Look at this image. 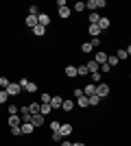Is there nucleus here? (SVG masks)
<instances>
[{
    "label": "nucleus",
    "instance_id": "2f4dec72",
    "mask_svg": "<svg viewBox=\"0 0 131 146\" xmlns=\"http://www.w3.org/2000/svg\"><path fill=\"white\" fill-rule=\"evenodd\" d=\"M50 96H53V94H48V92L39 94V103H46V105H48V103H50Z\"/></svg>",
    "mask_w": 131,
    "mask_h": 146
},
{
    "label": "nucleus",
    "instance_id": "6e6552de",
    "mask_svg": "<svg viewBox=\"0 0 131 146\" xmlns=\"http://www.w3.org/2000/svg\"><path fill=\"white\" fill-rule=\"evenodd\" d=\"M61 111H66V113H74V98H72V100H63L61 103Z\"/></svg>",
    "mask_w": 131,
    "mask_h": 146
},
{
    "label": "nucleus",
    "instance_id": "bb28decb",
    "mask_svg": "<svg viewBox=\"0 0 131 146\" xmlns=\"http://www.w3.org/2000/svg\"><path fill=\"white\" fill-rule=\"evenodd\" d=\"M116 57H118V61H127V59H129V55H127L125 48H118V50H116Z\"/></svg>",
    "mask_w": 131,
    "mask_h": 146
},
{
    "label": "nucleus",
    "instance_id": "9b49d317",
    "mask_svg": "<svg viewBox=\"0 0 131 146\" xmlns=\"http://www.w3.org/2000/svg\"><path fill=\"white\" fill-rule=\"evenodd\" d=\"M107 52L105 50H98V52H96V55H94V61H96V63H98V66H103V63H107Z\"/></svg>",
    "mask_w": 131,
    "mask_h": 146
},
{
    "label": "nucleus",
    "instance_id": "2eb2a0df",
    "mask_svg": "<svg viewBox=\"0 0 131 146\" xmlns=\"http://www.w3.org/2000/svg\"><path fill=\"white\" fill-rule=\"evenodd\" d=\"M57 13H59L61 20H68L70 15H72V9H70V7H61V9H57Z\"/></svg>",
    "mask_w": 131,
    "mask_h": 146
},
{
    "label": "nucleus",
    "instance_id": "39448f33",
    "mask_svg": "<svg viewBox=\"0 0 131 146\" xmlns=\"http://www.w3.org/2000/svg\"><path fill=\"white\" fill-rule=\"evenodd\" d=\"M29 122H31L35 129H42L44 124H46V118H44L42 113H31V120H29Z\"/></svg>",
    "mask_w": 131,
    "mask_h": 146
},
{
    "label": "nucleus",
    "instance_id": "423d86ee",
    "mask_svg": "<svg viewBox=\"0 0 131 146\" xmlns=\"http://www.w3.org/2000/svg\"><path fill=\"white\" fill-rule=\"evenodd\" d=\"M53 22V18H50V13H46V11H39V15H37V24L39 26H44V29H48V24Z\"/></svg>",
    "mask_w": 131,
    "mask_h": 146
},
{
    "label": "nucleus",
    "instance_id": "c756f323",
    "mask_svg": "<svg viewBox=\"0 0 131 146\" xmlns=\"http://www.w3.org/2000/svg\"><path fill=\"white\" fill-rule=\"evenodd\" d=\"M29 111H31V113H39V103H37V100L29 103Z\"/></svg>",
    "mask_w": 131,
    "mask_h": 146
},
{
    "label": "nucleus",
    "instance_id": "a19ab883",
    "mask_svg": "<svg viewBox=\"0 0 131 146\" xmlns=\"http://www.w3.org/2000/svg\"><path fill=\"white\" fill-rule=\"evenodd\" d=\"M72 96H74V98L83 96V90H81V87H74V92H72Z\"/></svg>",
    "mask_w": 131,
    "mask_h": 146
},
{
    "label": "nucleus",
    "instance_id": "7c9ffc66",
    "mask_svg": "<svg viewBox=\"0 0 131 146\" xmlns=\"http://www.w3.org/2000/svg\"><path fill=\"white\" fill-rule=\"evenodd\" d=\"M9 83H11V79H9V76H0V90H7V87H9Z\"/></svg>",
    "mask_w": 131,
    "mask_h": 146
},
{
    "label": "nucleus",
    "instance_id": "aec40b11",
    "mask_svg": "<svg viewBox=\"0 0 131 146\" xmlns=\"http://www.w3.org/2000/svg\"><path fill=\"white\" fill-rule=\"evenodd\" d=\"M98 20H100L98 11H90V15H87V24H98Z\"/></svg>",
    "mask_w": 131,
    "mask_h": 146
},
{
    "label": "nucleus",
    "instance_id": "6ab92c4d",
    "mask_svg": "<svg viewBox=\"0 0 131 146\" xmlns=\"http://www.w3.org/2000/svg\"><path fill=\"white\" fill-rule=\"evenodd\" d=\"M83 94H85V96H92V94H96V85L87 81V83H85V87H83Z\"/></svg>",
    "mask_w": 131,
    "mask_h": 146
},
{
    "label": "nucleus",
    "instance_id": "9d476101",
    "mask_svg": "<svg viewBox=\"0 0 131 146\" xmlns=\"http://www.w3.org/2000/svg\"><path fill=\"white\" fill-rule=\"evenodd\" d=\"M100 29V33H103V31H109V26H112V20L109 18H103V15H100V20H98V24H96Z\"/></svg>",
    "mask_w": 131,
    "mask_h": 146
},
{
    "label": "nucleus",
    "instance_id": "f03ea898",
    "mask_svg": "<svg viewBox=\"0 0 131 146\" xmlns=\"http://www.w3.org/2000/svg\"><path fill=\"white\" fill-rule=\"evenodd\" d=\"M109 94H112V87H109V83H98L96 85V96L103 100V98H109Z\"/></svg>",
    "mask_w": 131,
    "mask_h": 146
},
{
    "label": "nucleus",
    "instance_id": "a878e982",
    "mask_svg": "<svg viewBox=\"0 0 131 146\" xmlns=\"http://www.w3.org/2000/svg\"><path fill=\"white\" fill-rule=\"evenodd\" d=\"M87 68H85V63H81V66H76V79H79V76H87Z\"/></svg>",
    "mask_w": 131,
    "mask_h": 146
},
{
    "label": "nucleus",
    "instance_id": "393cba45",
    "mask_svg": "<svg viewBox=\"0 0 131 146\" xmlns=\"http://www.w3.org/2000/svg\"><path fill=\"white\" fill-rule=\"evenodd\" d=\"M31 31H33V35H35V37H44V35H46V29H44V26H39V24L33 26Z\"/></svg>",
    "mask_w": 131,
    "mask_h": 146
},
{
    "label": "nucleus",
    "instance_id": "37998d69",
    "mask_svg": "<svg viewBox=\"0 0 131 146\" xmlns=\"http://www.w3.org/2000/svg\"><path fill=\"white\" fill-rule=\"evenodd\" d=\"M72 146H87V144H83V142H72Z\"/></svg>",
    "mask_w": 131,
    "mask_h": 146
},
{
    "label": "nucleus",
    "instance_id": "5701e85b",
    "mask_svg": "<svg viewBox=\"0 0 131 146\" xmlns=\"http://www.w3.org/2000/svg\"><path fill=\"white\" fill-rule=\"evenodd\" d=\"M92 50H94L92 42H83V44H81V52H83V55H90Z\"/></svg>",
    "mask_w": 131,
    "mask_h": 146
},
{
    "label": "nucleus",
    "instance_id": "4468645a",
    "mask_svg": "<svg viewBox=\"0 0 131 146\" xmlns=\"http://www.w3.org/2000/svg\"><path fill=\"white\" fill-rule=\"evenodd\" d=\"M22 124V120H20V116H9L7 118V127L13 129V127H20Z\"/></svg>",
    "mask_w": 131,
    "mask_h": 146
},
{
    "label": "nucleus",
    "instance_id": "b1692460",
    "mask_svg": "<svg viewBox=\"0 0 131 146\" xmlns=\"http://www.w3.org/2000/svg\"><path fill=\"white\" fill-rule=\"evenodd\" d=\"M7 116H18V105H15V103L7 105Z\"/></svg>",
    "mask_w": 131,
    "mask_h": 146
},
{
    "label": "nucleus",
    "instance_id": "a211bd4d",
    "mask_svg": "<svg viewBox=\"0 0 131 146\" xmlns=\"http://www.w3.org/2000/svg\"><path fill=\"white\" fill-rule=\"evenodd\" d=\"M24 26H29V29L37 26V15H26L24 18Z\"/></svg>",
    "mask_w": 131,
    "mask_h": 146
},
{
    "label": "nucleus",
    "instance_id": "cd10ccee",
    "mask_svg": "<svg viewBox=\"0 0 131 146\" xmlns=\"http://www.w3.org/2000/svg\"><path fill=\"white\" fill-rule=\"evenodd\" d=\"M118 63H120V61H118V57H116V55H109V57H107V66H109V68H116Z\"/></svg>",
    "mask_w": 131,
    "mask_h": 146
},
{
    "label": "nucleus",
    "instance_id": "473e14b6",
    "mask_svg": "<svg viewBox=\"0 0 131 146\" xmlns=\"http://www.w3.org/2000/svg\"><path fill=\"white\" fill-rule=\"evenodd\" d=\"M74 11L76 13H83V11H85V2H74Z\"/></svg>",
    "mask_w": 131,
    "mask_h": 146
},
{
    "label": "nucleus",
    "instance_id": "0eeeda50",
    "mask_svg": "<svg viewBox=\"0 0 131 146\" xmlns=\"http://www.w3.org/2000/svg\"><path fill=\"white\" fill-rule=\"evenodd\" d=\"M87 33H90V39H100V29L96 24H87Z\"/></svg>",
    "mask_w": 131,
    "mask_h": 146
},
{
    "label": "nucleus",
    "instance_id": "e433bc0d",
    "mask_svg": "<svg viewBox=\"0 0 131 146\" xmlns=\"http://www.w3.org/2000/svg\"><path fill=\"white\" fill-rule=\"evenodd\" d=\"M50 137H53V142H55V144H59V142L63 140L61 135H59V131H55V133H50Z\"/></svg>",
    "mask_w": 131,
    "mask_h": 146
},
{
    "label": "nucleus",
    "instance_id": "f257e3e1",
    "mask_svg": "<svg viewBox=\"0 0 131 146\" xmlns=\"http://www.w3.org/2000/svg\"><path fill=\"white\" fill-rule=\"evenodd\" d=\"M74 131H76V129H74V124H72V122H61V127H59V135H61L63 140H68Z\"/></svg>",
    "mask_w": 131,
    "mask_h": 146
},
{
    "label": "nucleus",
    "instance_id": "dca6fc26",
    "mask_svg": "<svg viewBox=\"0 0 131 146\" xmlns=\"http://www.w3.org/2000/svg\"><path fill=\"white\" fill-rule=\"evenodd\" d=\"M76 107H79V109H87V107H90V100H87V96H85V94L76 98Z\"/></svg>",
    "mask_w": 131,
    "mask_h": 146
},
{
    "label": "nucleus",
    "instance_id": "7ed1b4c3",
    "mask_svg": "<svg viewBox=\"0 0 131 146\" xmlns=\"http://www.w3.org/2000/svg\"><path fill=\"white\" fill-rule=\"evenodd\" d=\"M7 96L9 98H18V96H22V87L18 85V83H9V87H7Z\"/></svg>",
    "mask_w": 131,
    "mask_h": 146
},
{
    "label": "nucleus",
    "instance_id": "20e7f679",
    "mask_svg": "<svg viewBox=\"0 0 131 146\" xmlns=\"http://www.w3.org/2000/svg\"><path fill=\"white\" fill-rule=\"evenodd\" d=\"M61 103H63V98H61V94H53V96H50V109L53 111H59L61 109Z\"/></svg>",
    "mask_w": 131,
    "mask_h": 146
},
{
    "label": "nucleus",
    "instance_id": "79ce46f5",
    "mask_svg": "<svg viewBox=\"0 0 131 146\" xmlns=\"http://www.w3.org/2000/svg\"><path fill=\"white\" fill-rule=\"evenodd\" d=\"M103 7H107L105 0H96V11H98V9H103Z\"/></svg>",
    "mask_w": 131,
    "mask_h": 146
},
{
    "label": "nucleus",
    "instance_id": "58836bf2",
    "mask_svg": "<svg viewBox=\"0 0 131 146\" xmlns=\"http://www.w3.org/2000/svg\"><path fill=\"white\" fill-rule=\"evenodd\" d=\"M9 131H11V135H13V137H20V135H22L20 127H13V129H9Z\"/></svg>",
    "mask_w": 131,
    "mask_h": 146
},
{
    "label": "nucleus",
    "instance_id": "ddd939ff",
    "mask_svg": "<svg viewBox=\"0 0 131 146\" xmlns=\"http://www.w3.org/2000/svg\"><path fill=\"white\" fill-rule=\"evenodd\" d=\"M37 90H39V85H37V83H33V81H29V83L22 87V92H26V94H35Z\"/></svg>",
    "mask_w": 131,
    "mask_h": 146
},
{
    "label": "nucleus",
    "instance_id": "ea45409f",
    "mask_svg": "<svg viewBox=\"0 0 131 146\" xmlns=\"http://www.w3.org/2000/svg\"><path fill=\"white\" fill-rule=\"evenodd\" d=\"M26 83H29V76H20V81H18V85H20V87H24Z\"/></svg>",
    "mask_w": 131,
    "mask_h": 146
},
{
    "label": "nucleus",
    "instance_id": "c85d7f7f",
    "mask_svg": "<svg viewBox=\"0 0 131 146\" xmlns=\"http://www.w3.org/2000/svg\"><path fill=\"white\" fill-rule=\"evenodd\" d=\"M87 100H90V107H98V105H100V98L96 96V94H92V96H87Z\"/></svg>",
    "mask_w": 131,
    "mask_h": 146
},
{
    "label": "nucleus",
    "instance_id": "f704fd0d",
    "mask_svg": "<svg viewBox=\"0 0 131 146\" xmlns=\"http://www.w3.org/2000/svg\"><path fill=\"white\" fill-rule=\"evenodd\" d=\"M59 127H61V122H59V120H53V122H50V131H53V133L59 131Z\"/></svg>",
    "mask_w": 131,
    "mask_h": 146
},
{
    "label": "nucleus",
    "instance_id": "4be33fe9",
    "mask_svg": "<svg viewBox=\"0 0 131 146\" xmlns=\"http://www.w3.org/2000/svg\"><path fill=\"white\" fill-rule=\"evenodd\" d=\"M39 113H42L44 118H46V116H50V113H53L50 105H46V103H39Z\"/></svg>",
    "mask_w": 131,
    "mask_h": 146
},
{
    "label": "nucleus",
    "instance_id": "f8f14e48",
    "mask_svg": "<svg viewBox=\"0 0 131 146\" xmlns=\"http://www.w3.org/2000/svg\"><path fill=\"white\" fill-rule=\"evenodd\" d=\"M63 74H66V79H76V66H66Z\"/></svg>",
    "mask_w": 131,
    "mask_h": 146
},
{
    "label": "nucleus",
    "instance_id": "72a5a7b5",
    "mask_svg": "<svg viewBox=\"0 0 131 146\" xmlns=\"http://www.w3.org/2000/svg\"><path fill=\"white\" fill-rule=\"evenodd\" d=\"M29 15H39V7L37 5H31V7H29Z\"/></svg>",
    "mask_w": 131,
    "mask_h": 146
},
{
    "label": "nucleus",
    "instance_id": "1a4fd4ad",
    "mask_svg": "<svg viewBox=\"0 0 131 146\" xmlns=\"http://www.w3.org/2000/svg\"><path fill=\"white\" fill-rule=\"evenodd\" d=\"M20 131H22V135H33L35 133V127H33L31 122H22V124H20Z\"/></svg>",
    "mask_w": 131,
    "mask_h": 146
},
{
    "label": "nucleus",
    "instance_id": "412c9836",
    "mask_svg": "<svg viewBox=\"0 0 131 146\" xmlns=\"http://www.w3.org/2000/svg\"><path fill=\"white\" fill-rule=\"evenodd\" d=\"M85 68H87V72H90V74H92V72H98V63H96V61H94V59H90V61H87V63H85Z\"/></svg>",
    "mask_w": 131,
    "mask_h": 146
},
{
    "label": "nucleus",
    "instance_id": "f3484780",
    "mask_svg": "<svg viewBox=\"0 0 131 146\" xmlns=\"http://www.w3.org/2000/svg\"><path fill=\"white\" fill-rule=\"evenodd\" d=\"M87 76H90V83H94V85L103 83V74L100 72H92V74H87Z\"/></svg>",
    "mask_w": 131,
    "mask_h": 146
},
{
    "label": "nucleus",
    "instance_id": "c9c22d12",
    "mask_svg": "<svg viewBox=\"0 0 131 146\" xmlns=\"http://www.w3.org/2000/svg\"><path fill=\"white\" fill-rule=\"evenodd\" d=\"M85 9H90V11H96V0H87V2H85Z\"/></svg>",
    "mask_w": 131,
    "mask_h": 146
},
{
    "label": "nucleus",
    "instance_id": "4c0bfd02",
    "mask_svg": "<svg viewBox=\"0 0 131 146\" xmlns=\"http://www.w3.org/2000/svg\"><path fill=\"white\" fill-rule=\"evenodd\" d=\"M7 100H9V96H7V92H5V90H0V105H5Z\"/></svg>",
    "mask_w": 131,
    "mask_h": 146
}]
</instances>
